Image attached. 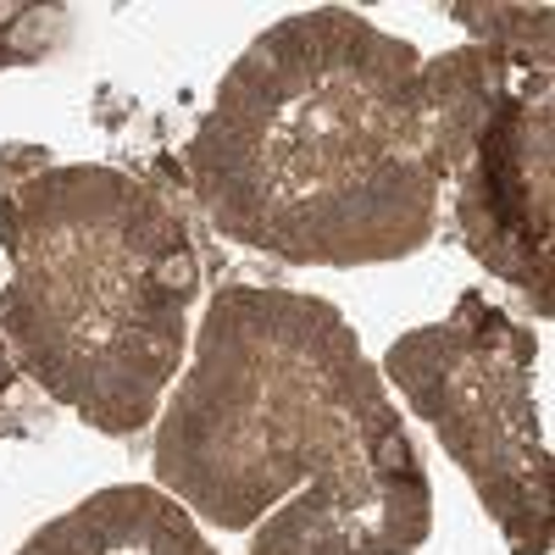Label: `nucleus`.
I'll return each instance as SVG.
<instances>
[{"label":"nucleus","mask_w":555,"mask_h":555,"mask_svg":"<svg viewBox=\"0 0 555 555\" xmlns=\"http://www.w3.org/2000/svg\"><path fill=\"white\" fill-rule=\"evenodd\" d=\"M156 272H162V284H178V289H183V284L195 278V261L172 250V256H162V267H156Z\"/></svg>","instance_id":"nucleus-1"}]
</instances>
